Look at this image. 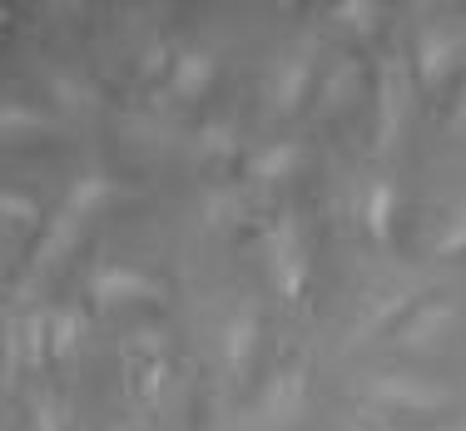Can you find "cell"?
Instances as JSON below:
<instances>
[{"instance_id": "obj_1", "label": "cell", "mask_w": 466, "mask_h": 431, "mask_svg": "<svg viewBox=\"0 0 466 431\" xmlns=\"http://www.w3.org/2000/svg\"><path fill=\"white\" fill-rule=\"evenodd\" d=\"M263 258H268V273H273L279 297L298 303L303 287H308V248H303V228H298L293 214H279V224L268 228V238H263Z\"/></svg>"}, {"instance_id": "obj_2", "label": "cell", "mask_w": 466, "mask_h": 431, "mask_svg": "<svg viewBox=\"0 0 466 431\" xmlns=\"http://www.w3.org/2000/svg\"><path fill=\"white\" fill-rule=\"evenodd\" d=\"M407 105H412V80H407V65L397 55L382 60V80H377V149H387L402 135Z\"/></svg>"}, {"instance_id": "obj_3", "label": "cell", "mask_w": 466, "mask_h": 431, "mask_svg": "<svg viewBox=\"0 0 466 431\" xmlns=\"http://www.w3.org/2000/svg\"><path fill=\"white\" fill-rule=\"evenodd\" d=\"M368 402L421 416V412H441V406H447V392H441L437 382H421V377H372Z\"/></svg>"}, {"instance_id": "obj_4", "label": "cell", "mask_w": 466, "mask_h": 431, "mask_svg": "<svg viewBox=\"0 0 466 431\" xmlns=\"http://www.w3.org/2000/svg\"><path fill=\"white\" fill-rule=\"evenodd\" d=\"M90 297L99 307H135V303H154L159 297V283L139 268H125V263H109L90 278Z\"/></svg>"}, {"instance_id": "obj_5", "label": "cell", "mask_w": 466, "mask_h": 431, "mask_svg": "<svg viewBox=\"0 0 466 431\" xmlns=\"http://www.w3.org/2000/svg\"><path fill=\"white\" fill-rule=\"evenodd\" d=\"M461 50H466V35L457 25H427L417 35V75L427 85H441L461 65Z\"/></svg>"}, {"instance_id": "obj_6", "label": "cell", "mask_w": 466, "mask_h": 431, "mask_svg": "<svg viewBox=\"0 0 466 431\" xmlns=\"http://www.w3.org/2000/svg\"><path fill=\"white\" fill-rule=\"evenodd\" d=\"M457 307L451 303H427L417 307L412 317L402 323V333H397V342H402L407 352H441L451 342V333H457Z\"/></svg>"}, {"instance_id": "obj_7", "label": "cell", "mask_w": 466, "mask_h": 431, "mask_svg": "<svg viewBox=\"0 0 466 431\" xmlns=\"http://www.w3.org/2000/svg\"><path fill=\"white\" fill-rule=\"evenodd\" d=\"M303 406H308V372L288 367V372H279V377L263 386L258 412H263V422H273L283 431V426H293L298 416H303Z\"/></svg>"}, {"instance_id": "obj_8", "label": "cell", "mask_w": 466, "mask_h": 431, "mask_svg": "<svg viewBox=\"0 0 466 431\" xmlns=\"http://www.w3.org/2000/svg\"><path fill=\"white\" fill-rule=\"evenodd\" d=\"M308 85H313V55H308V50L288 55L279 70H273V105H279L283 115H293V109L303 105Z\"/></svg>"}, {"instance_id": "obj_9", "label": "cell", "mask_w": 466, "mask_h": 431, "mask_svg": "<svg viewBox=\"0 0 466 431\" xmlns=\"http://www.w3.org/2000/svg\"><path fill=\"white\" fill-rule=\"evenodd\" d=\"M214 75H218V65H214L208 50H179L174 65H169V80H174V95L179 99H198L208 85H214Z\"/></svg>"}, {"instance_id": "obj_10", "label": "cell", "mask_w": 466, "mask_h": 431, "mask_svg": "<svg viewBox=\"0 0 466 431\" xmlns=\"http://www.w3.org/2000/svg\"><path fill=\"white\" fill-rule=\"evenodd\" d=\"M224 362L233 372H243L248 367V357H253V347H258V313H253V303H243L238 313L224 323Z\"/></svg>"}, {"instance_id": "obj_11", "label": "cell", "mask_w": 466, "mask_h": 431, "mask_svg": "<svg viewBox=\"0 0 466 431\" xmlns=\"http://www.w3.org/2000/svg\"><path fill=\"white\" fill-rule=\"evenodd\" d=\"M298 169H303V144H293V139H279L263 154H253V179H263V184H283Z\"/></svg>"}, {"instance_id": "obj_12", "label": "cell", "mask_w": 466, "mask_h": 431, "mask_svg": "<svg viewBox=\"0 0 466 431\" xmlns=\"http://www.w3.org/2000/svg\"><path fill=\"white\" fill-rule=\"evenodd\" d=\"M109 198H115V184H109L105 174H80V179L70 184V194H65V214H75L85 224V218H90L95 208H105Z\"/></svg>"}, {"instance_id": "obj_13", "label": "cell", "mask_w": 466, "mask_h": 431, "mask_svg": "<svg viewBox=\"0 0 466 431\" xmlns=\"http://www.w3.org/2000/svg\"><path fill=\"white\" fill-rule=\"evenodd\" d=\"M392 214H397V189L392 184H372L368 189V204H362V224H368V234L377 238V243H387L392 238Z\"/></svg>"}, {"instance_id": "obj_14", "label": "cell", "mask_w": 466, "mask_h": 431, "mask_svg": "<svg viewBox=\"0 0 466 431\" xmlns=\"http://www.w3.org/2000/svg\"><path fill=\"white\" fill-rule=\"evenodd\" d=\"M75 238H80V218H75V214H60V218L50 224L46 243H40V253H35V268H46V263L60 258V253H70Z\"/></svg>"}, {"instance_id": "obj_15", "label": "cell", "mask_w": 466, "mask_h": 431, "mask_svg": "<svg viewBox=\"0 0 466 431\" xmlns=\"http://www.w3.org/2000/svg\"><path fill=\"white\" fill-rule=\"evenodd\" d=\"M46 347L55 352V357H70L75 352V337H80V323H75V313H55L46 317Z\"/></svg>"}, {"instance_id": "obj_16", "label": "cell", "mask_w": 466, "mask_h": 431, "mask_svg": "<svg viewBox=\"0 0 466 431\" xmlns=\"http://www.w3.org/2000/svg\"><path fill=\"white\" fill-rule=\"evenodd\" d=\"M332 15H338L342 25H352L358 35H372V30H377V20H382V10L368 5V0H348V5H338Z\"/></svg>"}, {"instance_id": "obj_17", "label": "cell", "mask_w": 466, "mask_h": 431, "mask_svg": "<svg viewBox=\"0 0 466 431\" xmlns=\"http://www.w3.org/2000/svg\"><path fill=\"white\" fill-rule=\"evenodd\" d=\"M0 125H5V139H15L20 129H25V135H40V129H50L46 119L35 115V109H20V105H5V109H0Z\"/></svg>"}, {"instance_id": "obj_18", "label": "cell", "mask_w": 466, "mask_h": 431, "mask_svg": "<svg viewBox=\"0 0 466 431\" xmlns=\"http://www.w3.org/2000/svg\"><path fill=\"white\" fill-rule=\"evenodd\" d=\"M0 208H5V224H25V228H35V224H40L35 198H20L15 189H5V198H0Z\"/></svg>"}, {"instance_id": "obj_19", "label": "cell", "mask_w": 466, "mask_h": 431, "mask_svg": "<svg viewBox=\"0 0 466 431\" xmlns=\"http://www.w3.org/2000/svg\"><path fill=\"white\" fill-rule=\"evenodd\" d=\"M437 253H441V258H457V253H466V214H457L447 228H441Z\"/></svg>"}, {"instance_id": "obj_20", "label": "cell", "mask_w": 466, "mask_h": 431, "mask_svg": "<svg viewBox=\"0 0 466 431\" xmlns=\"http://www.w3.org/2000/svg\"><path fill=\"white\" fill-rule=\"evenodd\" d=\"M198 144H204V154H214V159H218V154L228 159V154H233V129H224V125H208Z\"/></svg>"}, {"instance_id": "obj_21", "label": "cell", "mask_w": 466, "mask_h": 431, "mask_svg": "<svg viewBox=\"0 0 466 431\" xmlns=\"http://www.w3.org/2000/svg\"><path fill=\"white\" fill-rule=\"evenodd\" d=\"M50 90H55V99H65V105H75V109H85V105H90V95H85L75 80H55Z\"/></svg>"}, {"instance_id": "obj_22", "label": "cell", "mask_w": 466, "mask_h": 431, "mask_svg": "<svg viewBox=\"0 0 466 431\" xmlns=\"http://www.w3.org/2000/svg\"><path fill=\"white\" fill-rule=\"evenodd\" d=\"M35 416H40V431H60V416H55V406H50V402H40V406H35Z\"/></svg>"}, {"instance_id": "obj_23", "label": "cell", "mask_w": 466, "mask_h": 431, "mask_svg": "<svg viewBox=\"0 0 466 431\" xmlns=\"http://www.w3.org/2000/svg\"><path fill=\"white\" fill-rule=\"evenodd\" d=\"M457 119L466 125V80H461V95H457Z\"/></svg>"}, {"instance_id": "obj_24", "label": "cell", "mask_w": 466, "mask_h": 431, "mask_svg": "<svg viewBox=\"0 0 466 431\" xmlns=\"http://www.w3.org/2000/svg\"><path fill=\"white\" fill-rule=\"evenodd\" d=\"M461 431H466V426H461Z\"/></svg>"}]
</instances>
